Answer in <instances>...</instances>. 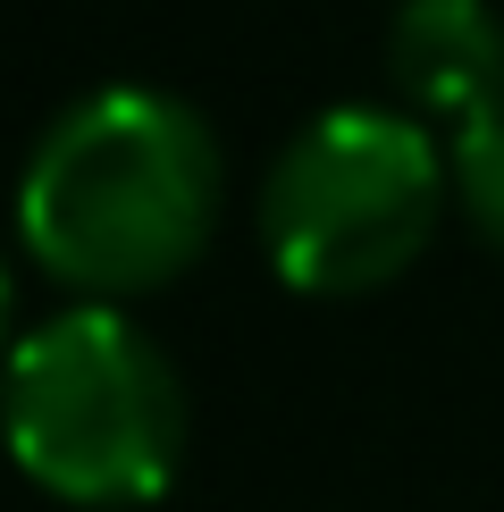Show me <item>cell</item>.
I'll use <instances>...</instances> for the list:
<instances>
[{
    "instance_id": "5",
    "label": "cell",
    "mask_w": 504,
    "mask_h": 512,
    "mask_svg": "<svg viewBox=\"0 0 504 512\" xmlns=\"http://www.w3.org/2000/svg\"><path fill=\"white\" fill-rule=\"evenodd\" d=\"M446 160H454V194H462V210H471L479 236L504 252V110H488L479 126H462Z\"/></svg>"
},
{
    "instance_id": "3",
    "label": "cell",
    "mask_w": 504,
    "mask_h": 512,
    "mask_svg": "<svg viewBox=\"0 0 504 512\" xmlns=\"http://www.w3.org/2000/svg\"><path fill=\"white\" fill-rule=\"evenodd\" d=\"M454 160L412 110L336 101L278 143L261 177V244L303 294H370L437 236Z\"/></svg>"
},
{
    "instance_id": "1",
    "label": "cell",
    "mask_w": 504,
    "mask_h": 512,
    "mask_svg": "<svg viewBox=\"0 0 504 512\" xmlns=\"http://www.w3.org/2000/svg\"><path fill=\"white\" fill-rule=\"evenodd\" d=\"M219 219V135L185 93L93 84L42 126L17 177V236L51 277L135 294L177 277Z\"/></svg>"
},
{
    "instance_id": "4",
    "label": "cell",
    "mask_w": 504,
    "mask_h": 512,
    "mask_svg": "<svg viewBox=\"0 0 504 512\" xmlns=\"http://www.w3.org/2000/svg\"><path fill=\"white\" fill-rule=\"evenodd\" d=\"M387 76L420 118L479 126L504 110V17L488 0H404L387 17Z\"/></svg>"
},
{
    "instance_id": "2",
    "label": "cell",
    "mask_w": 504,
    "mask_h": 512,
    "mask_svg": "<svg viewBox=\"0 0 504 512\" xmlns=\"http://www.w3.org/2000/svg\"><path fill=\"white\" fill-rule=\"evenodd\" d=\"M0 437L51 496L143 504L177 479L185 378L118 303H76L9 345Z\"/></svg>"
},
{
    "instance_id": "6",
    "label": "cell",
    "mask_w": 504,
    "mask_h": 512,
    "mask_svg": "<svg viewBox=\"0 0 504 512\" xmlns=\"http://www.w3.org/2000/svg\"><path fill=\"white\" fill-rule=\"evenodd\" d=\"M0 345H9V277H0Z\"/></svg>"
}]
</instances>
